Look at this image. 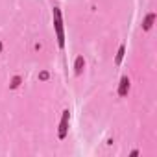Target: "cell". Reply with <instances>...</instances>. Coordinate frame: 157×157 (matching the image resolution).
<instances>
[{"label": "cell", "instance_id": "obj_5", "mask_svg": "<svg viewBox=\"0 0 157 157\" xmlns=\"http://www.w3.org/2000/svg\"><path fill=\"white\" fill-rule=\"evenodd\" d=\"M83 68H85V59H83V56H78L76 61H74V74L80 76L83 72Z\"/></svg>", "mask_w": 157, "mask_h": 157}, {"label": "cell", "instance_id": "obj_1", "mask_svg": "<svg viewBox=\"0 0 157 157\" xmlns=\"http://www.w3.org/2000/svg\"><path fill=\"white\" fill-rule=\"evenodd\" d=\"M52 17H54V28H56L57 44H59V48H65V32H63V19H61V10H59V8H54V10H52Z\"/></svg>", "mask_w": 157, "mask_h": 157}, {"label": "cell", "instance_id": "obj_8", "mask_svg": "<svg viewBox=\"0 0 157 157\" xmlns=\"http://www.w3.org/2000/svg\"><path fill=\"white\" fill-rule=\"evenodd\" d=\"M48 78H50V74H48L46 70H43V72L39 74V80H43V82H44V80H48Z\"/></svg>", "mask_w": 157, "mask_h": 157}, {"label": "cell", "instance_id": "obj_9", "mask_svg": "<svg viewBox=\"0 0 157 157\" xmlns=\"http://www.w3.org/2000/svg\"><path fill=\"white\" fill-rule=\"evenodd\" d=\"M2 48H4V44H2V41H0V52H2Z\"/></svg>", "mask_w": 157, "mask_h": 157}, {"label": "cell", "instance_id": "obj_4", "mask_svg": "<svg viewBox=\"0 0 157 157\" xmlns=\"http://www.w3.org/2000/svg\"><path fill=\"white\" fill-rule=\"evenodd\" d=\"M153 22H155V13H148L142 21V30L144 32H150L153 28Z\"/></svg>", "mask_w": 157, "mask_h": 157}, {"label": "cell", "instance_id": "obj_2", "mask_svg": "<svg viewBox=\"0 0 157 157\" xmlns=\"http://www.w3.org/2000/svg\"><path fill=\"white\" fill-rule=\"evenodd\" d=\"M68 122H70V111L65 109L63 115H61V120H59V129H57V137L63 140L68 133Z\"/></svg>", "mask_w": 157, "mask_h": 157}, {"label": "cell", "instance_id": "obj_3", "mask_svg": "<svg viewBox=\"0 0 157 157\" xmlns=\"http://www.w3.org/2000/svg\"><path fill=\"white\" fill-rule=\"evenodd\" d=\"M129 89H131L129 78H128V76H122V78H120V83H118V96H120V98H126L128 93H129Z\"/></svg>", "mask_w": 157, "mask_h": 157}, {"label": "cell", "instance_id": "obj_6", "mask_svg": "<svg viewBox=\"0 0 157 157\" xmlns=\"http://www.w3.org/2000/svg\"><path fill=\"white\" fill-rule=\"evenodd\" d=\"M124 54H126V44H120V48H118V52H117V57H115V65H120V63H122Z\"/></svg>", "mask_w": 157, "mask_h": 157}, {"label": "cell", "instance_id": "obj_7", "mask_svg": "<svg viewBox=\"0 0 157 157\" xmlns=\"http://www.w3.org/2000/svg\"><path fill=\"white\" fill-rule=\"evenodd\" d=\"M21 83H22V78H21V76H13L11 82H10V89H19Z\"/></svg>", "mask_w": 157, "mask_h": 157}]
</instances>
